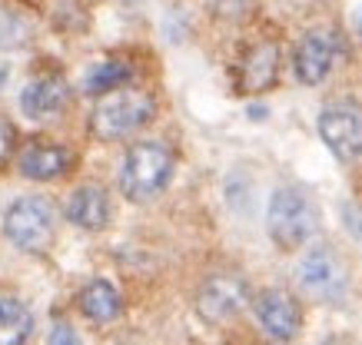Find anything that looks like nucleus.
Instances as JSON below:
<instances>
[{
  "label": "nucleus",
  "instance_id": "6e6552de",
  "mask_svg": "<svg viewBox=\"0 0 362 345\" xmlns=\"http://www.w3.org/2000/svg\"><path fill=\"white\" fill-rule=\"evenodd\" d=\"M336 60H339V34L319 27V30H309L296 44V50H293V73H296L299 83L316 87L332 73Z\"/></svg>",
  "mask_w": 362,
  "mask_h": 345
},
{
  "label": "nucleus",
  "instance_id": "2eb2a0df",
  "mask_svg": "<svg viewBox=\"0 0 362 345\" xmlns=\"http://www.w3.org/2000/svg\"><path fill=\"white\" fill-rule=\"evenodd\" d=\"M33 332V315L21 299H0V345H21Z\"/></svg>",
  "mask_w": 362,
  "mask_h": 345
},
{
  "label": "nucleus",
  "instance_id": "f8f14e48",
  "mask_svg": "<svg viewBox=\"0 0 362 345\" xmlns=\"http://www.w3.org/2000/svg\"><path fill=\"white\" fill-rule=\"evenodd\" d=\"M17 167H21V176L47 183L70 169V153H66V146L50 143V140H30L17 156Z\"/></svg>",
  "mask_w": 362,
  "mask_h": 345
},
{
  "label": "nucleus",
  "instance_id": "6ab92c4d",
  "mask_svg": "<svg viewBox=\"0 0 362 345\" xmlns=\"http://www.w3.org/2000/svg\"><path fill=\"white\" fill-rule=\"evenodd\" d=\"M50 342H77V335L70 332V325H66V322H60V325H54V332H50Z\"/></svg>",
  "mask_w": 362,
  "mask_h": 345
},
{
  "label": "nucleus",
  "instance_id": "dca6fc26",
  "mask_svg": "<svg viewBox=\"0 0 362 345\" xmlns=\"http://www.w3.org/2000/svg\"><path fill=\"white\" fill-rule=\"evenodd\" d=\"M133 77V70L123 63V60H103L97 67H90L87 80H83V90L93 93V97H103L110 90H120L127 80Z\"/></svg>",
  "mask_w": 362,
  "mask_h": 345
},
{
  "label": "nucleus",
  "instance_id": "f3484780",
  "mask_svg": "<svg viewBox=\"0 0 362 345\" xmlns=\"http://www.w3.org/2000/svg\"><path fill=\"white\" fill-rule=\"evenodd\" d=\"M252 4H256V0H213V11H216V17H223V20H243V17L252 11Z\"/></svg>",
  "mask_w": 362,
  "mask_h": 345
},
{
  "label": "nucleus",
  "instance_id": "f257e3e1",
  "mask_svg": "<svg viewBox=\"0 0 362 345\" xmlns=\"http://www.w3.org/2000/svg\"><path fill=\"white\" fill-rule=\"evenodd\" d=\"M316 226H319V212L306 190H299V186H279L273 193L269 210H266V229H269V239L283 253L303 249L313 239Z\"/></svg>",
  "mask_w": 362,
  "mask_h": 345
},
{
  "label": "nucleus",
  "instance_id": "9b49d317",
  "mask_svg": "<svg viewBox=\"0 0 362 345\" xmlns=\"http://www.w3.org/2000/svg\"><path fill=\"white\" fill-rule=\"evenodd\" d=\"M279 77V47L263 40V44L250 47L243 54L240 67H236V87L240 93H263Z\"/></svg>",
  "mask_w": 362,
  "mask_h": 345
},
{
  "label": "nucleus",
  "instance_id": "39448f33",
  "mask_svg": "<svg viewBox=\"0 0 362 345\" xmlns=\"http://www.w3.org/2000/svg\"><path fill=\"white\" fill-rule=\"evenodd\" d=\"M246 305H250V282L240 272H216L197 289V312L209 325L230 322Z\"/></svg>",
  "mask_w": 362,
  "mask_h": 345
},
{
  "label": "nucleus",
  "instance_id": "4468645a",
  "mask_svg": "<svg viewBox=\"0 0 362 345\" xmlns=\"http://www.w3.org/2000/svg\"><path fill=\"white\" fill-rule=\"evenodd\" d=\"M77 305H80V312L87 315L90 322H97V325L113 322V319L123 312L120 292H117V286L107 282V279H90L87 286L80 289Z\"/></svg>",
  "mask_w": 362,
  "mask_h": 345
},
{
  "label": "nucleus",
  "instance_id": "20e7f679",
  "mask_svg": "<svg viewBox=\"0 0 362 345\" xmlns=\"http://www.w3.org/2000/svg\"><path fill=\"white\" fill-rule=\"evenodd\" d=\"M4 233L17 249L40 256L54 246L57 236V216L54 206L44 196H21L11 202V210L4 212Z\"/></svg>",
  "mask_w": 362,
  "mask_h": 345
},
{
  "label": "nucleus",
  "instance_id": "aec40b11",
  "mask_svg": "<svg viewBox=\"0 0 362 345\" xmlns=\"http://www.w3.org/2000/svg\"><path fill=\"white\" fill-rule=\"evenodd\" d=\"M356 229H359V236H362V210L356 212Z\"/></svg>",
  "mask_w": 362,
  "mask_h": 345
},
{
  "label": "nucleus",
  "instance_id": "a211bd4d",
  "mask_svg": "<svg viewBox=\"0 0 362 345\" xmlns=\"http://www.w3.org/2000/svg\"><path fill=\"white\" fill-rule=\"evenodd\" d=\"M17 146V130H13L7 120H0V163H7V156L13 153Z\"/></svg>",
  "mask_w": 362,
  "mask_h": 345
},
{
  "label": "nucleus",
  "instance_id": "423d86ee",
  "mask_svg": "<svg viewBox=\"0 0 362 345\" xmlns=\"http://www.w3.org/2000/svg\"><path fill=\"white\" fill-rule=\"evenodd\" d=\"M299 282L313 299L339 302L349 289V272L332 246H313L299 262Z\"/></svg>",
  "mask_w": 362,
  "mask_h": 345
},
{
  "label": "nucleus",
  "instance_id": "0eeeda50",
  "mask_svg": "<svg viewBox=\"0 0 362 345\" xmlns=\"http://www.w3.org/2000/svg\"><path fill=\"white\" fill-rule=\"evenodd\" d=\"M319 136L329 153L342 163L362 156V107L356 103H332L319 113Z\"/></svg>",
  "mask_w": 362,
  "mask_h": 345
},
{
  "label": "nucleus",
  "instance_id": "7ed1b4c3",
  "mask_svg": "<svg viewBox=\"0 0 362 345\" xmlns=\"http://www.w3.org/2000/svg\"><path fill=\"white\" fill-rule=\"evenodd\" d=\"M153 120V100L143 90H110L103 93V100L93 107L90 113V133L113 143V140H127L130 133H136L140 126Z\"/></svg>",
  "mask_w": 362,
  "mask_h": 345
},
{
  "label": "nucleus",
  "instance_id": "f03ea898",
  "mask_svg": "<svg viewBox=\"0 0 362 345\" xmlns=\"http://www.w3.org/2000/svg\"><path fill=\"white\" fill-rule=\"evenodd\" d=\"M173 179V153L166 143L143 140L127 150L120 169V190L130 202H150L170 186Z\"/></svg>",
  "mask_w": 362,
  "mask_h": 345
},
{
  "label": "nucleus",
  "instance_id": "9d476101",
  "mask_svg": "<svg viewBox=\"0 0 362 345\" xmlns=\"http://www.w3.org/2000/svg\"><path fill=\"white\" fill-rule=\"evenodd\" d=\"M66 103H70V87L64 77H37L21 93V110L37 123L57 120L66 110Z\"/></svg>",
  "mask_w": 362,
  "mask_h": 345
},
{
  "label": "nucleus",
  "instance_id": "412c9836",
  "mask_svg": "<svg viewBox=\"0 0 362 345\" xmlns=\"http://www.w3.org/2000/svg\"><path fill=\"white\" fill-rule=\"evenodd\" d=\"M359 37H362V17H359Z\"/></svg>",
  "mask_w": 362,
  "mask_h": 345
},
{
  "label": "nucleus",
  "instance_id": "ddd939ff",
  "mask_svg": "<svg viewBox=\"0 0 362 345\" xmlns=\"http://www.w3.org/2000/svg\"><path fill=\"white\" fill-rule=\"evenodd\" d=\"M66 219L77 226V229H87V233H100L103 226L110 223V196L103 186H80V190L70 193L66 200Z\"/></svg>",
  "mask_w": 362,
  "mask_h": 345
},
{
  "label": "nucleus",
  "instance_id": "1a4fd4ad",
  "mask_svg": "<svg viewBox=\"0 0 362 345\" xmlns=\"http://www.w3.org/2000/svg\"><path fill=\"white\" fill-rule=\"evenodd\" d=\"M256 319L263 325V332L276 342H289L296 339L299 325H303V312H299V302L289 296L286 289H266L256 296Z\"/></svg>",
  "mask_w": 362,
  "mask_h": 345
}]
</instances>
